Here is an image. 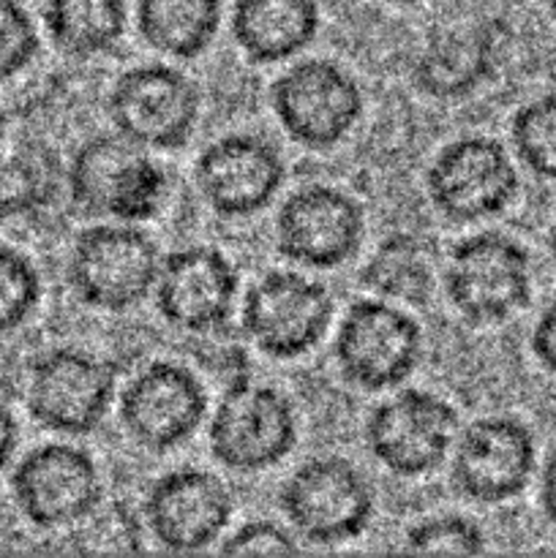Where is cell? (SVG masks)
I'll return each instance as SVG.
<instances>
[{
    "mask_svg": "<svg viewBox=\"0 0 556 558\" xmlns=\"http://www.w3.org/2000/svg\"><path fill=\"white\" fill-rule=\"evenodd\" d=\"M298 550L294 534L273 521L243 523L221 543V554L227 556H292Z\"/></svg>",
    "mask_w": 556,
    "mask_h": 558,
    "instance_id": "cell-30",
    "label": "cell"
},
{
    "mask_svg": "<svg viewBox=\"0 0 556 558\" xmlns=\"http://www.w3.org/2000/svg\"><path fill=\"white\" fill-rule=\"evenodd\" d=\"M129 25L125 0H44V27L65 58L87 60L118 47Z\"/></svg>",
    "mask_w": 556,
    "mask_h": 558,
    "instance_id": "cell-22",
    "label": "cell"
},
{
    "mask_svg": "<svg viewBox=\"0 0 556 558\" xmlns=\"http://www.w3.org/2000/svg\"><path fill=\"white\" fill-rule=\"evenodd\" d=\"M545 5H548V11H551V14L556 16V0H545Z\"/></svg>",
    "mask_w": 556,
    "mask_h": 558,
    "instance_id": "cell-37",
    "label": "cell"
},
{
    "mask_svg": "<svg viewBox=\"0 0 556 558\" xmlns=\"http://www.w3.org/2000/svg\"><path fill=\"white\" fill-rule=\"evenodd\" d=\"M65 189L82 216L140 223L161 210L167 172L147 156V147L123 134H98L71 158Z\"/></svg>",
    "mask_w": 556,
    "mask_h": 558,
    "instance_id": "cell-1",
    "label": "cell"
},
{
    "mask_svg": "<svg viewBox=\"0 0 556 558\" xmlns=\"http://www.w3.org/2000/svg\"><path fill=\"white\" fill-rule=\"evenodd\" d=\"M512 147L529 172L556 180V93L532 98L512 118Z\"/></svg>",
    "mask_w": 556,
    "mask_h": 558,
    "instance_id": "cell-26",
    "label": "cell"
},
{
    "mask_svg": "<svg viewBox=\"0 0 556 558\" xmlns=\"http://www.w3.org/2000/svg\"><path fill=\"white\" fill-rule=\"evenodd\" d=\"M458 436V412L425 390H401L365 420L371 456L396 477H423L445 463Z\"/></svg>",
    "mask_w": 556,
    "mask_h": 558,
    "instance_id": "cell-10",
    "label": "cell"
},
{
    "mask_svg": "<svg viewBox=\"0 0 556 558\" xmlns=\"http://www.w3.org/2000/svg\"><path fill=\"white\" fill-rule=\"evenodd\" d=\"M540 507L545 518L556 526V452H551L540 477Z\"/></svg>",
    "mask_w": 556,
    "mask_h": 558,
    "instance_id": "cell-33",
    "label": "cell"
},
{
    "mask_svg": "<svg viewBox=\"0 0 556 558\" xmlns=\"http://www.w3.org/2000/svg\"><path fill=\"white\" fill-rule=\"evenodd\" d=\"M3 140H5V112L0 109V147H3Z\"/></svg>",
    "mask_w": 556,
    "mask_h": 558,
    "instance_id": "cell-35",
    "label": "cell"
},
{
    "mask_svg": "<svg viewBox=\"0 0 556 558\" xmlns=\"http://www.w3.org/2000/svg\"><path fill=\"white\" fill-rule=\"evenodd\" d=\"M281 512L298 537L311 545L358 539L374 518L368 480L343 458H311L294 469L278 496Z\"/></svg>",
    "mask_w": 556,
    "mask_h": 558,
    "instance_id": "cell-5",
    "label": "cell"
},
{
    "mask_svg": "<svg viewBox=\"0 0 556 558\" xmlns=\"http://www.w3.org/2000/svg\"><path fill=\"white\" fill-rule=\"evenodd\" d=\"M532 352L545 371L556 374V298L543 308L532 330Z\"/></svg>",
    "mask_w": 556,
    "mask_h": 558,
    "instance_id": "cell-31",
    "label": "cell"
},
{
    "mask_svg": "<svg viewBox=\"0 0 556 558\" xmlns=\"http://www.w3.org/2000/svg\"><path fill=\"white\" fill-rule=\"evenodd\" d=\"M407 550L434 556H478L485 550V534L463 515H436L414 523L407 532Z\"/></svg>",
    "mask_w": 556,
    "mask_h": 558,
    "instance_id": "cell-28",
    "label": "cell"
},
{
    "mask_svg": "<svg viewBox=\"0 0 556 558\" xmlns=\"http://www.w3.org/2000/svg\"><path fill=\"white\" fill-rule=\"evenodd\" d=\"M423 332L407 311L382 298L358 300L343 314L333 357L349 385L365 392L392 390L414 374Z\"/></svg>",
    "mask_w": 556,
    "mask_h": 558,
    "instance_id": "cell-7",
    "label": "cell"
},
{
    "mask_svg": "<svg viewBox=\"0 0 556 558\" xmlns=\"http://www.w3.org/2000/svg\"><path fill=\"white\" fill-rule=\"evenodd\" d=\"M363 283L382 300L425 303L434 289V251L412 234H396L363 267Z\"/></svg>",
    "mask_w": 556,
    "mask_h": 558,
    "instance_id": "cell-24",
    "label": "cell"
},
{
    "mask_svg": "<svg viewBox=\"0 0 556 558\" xmlns=\"http://www.w3.org/2000/svg\"><path fill=\"white\" fill-rule=\"evenodd\" d=\"M390 3H398V5H412V3H420V0H390Z\"/></svg>",
    "mask_w": 556,
    "mask_h": 558,
    "instance_id": "cell-36",
    "label": "cell"
},
{
    "mask_svg": "<svg viewBox=\"0 0 556 558\" xmlns=\"http://www.w3.org/2000/svg\"><path fill=\"white\" fill-rule=\"evenodd\" d=\"M534 436L516 417H483L456 436L450 483L478 505H501L523 494L534 472Z\"/></svg>",
    "mask_w": 556,
    "mask_h": 558,
    "instance_id": "cell-15",
    "label": "cell"
},
{
    "mask_svg": "<svg viewBox=\"0 0 556 558\" xmlns=\"http://www.w3.org/2000/svg\"><path fill=\"white\" fill-rule=\"evenodd\" d=\"M548 248H551V259H554V267H556V223H554V229H551Z\"/></svg>",
    "mask_w": 556,
    "mask_h": 558,
    "instance_id": "cell-34",
    "label": "cell"
},
{
    "mask_svg": "<svg viewBox=\"0 0 556 558\" xmlns=\"http://www.w3.org/2000/svg\"><path fill=\"white\" fill-rule=\"evenodd\" d=\"M136 25L156 52L194 60L216 38L221 0H140Z\"/></svg>",
    "mask_w": 556,
    "mask_h": 558,
    "instance_id": "cell-23",
    "label": "cell"
},
{
    "mask_svg": "<svg viewBox=\"0 0 556 558\" xmlns=\"http://www.w3.org/2000/svg\"><path fill=\"white\" fill-rule=\"evenodd\" d=\"M494 33L485 27L450 31L428 41L414 63V85L425 93L447 101L472 93L494 71Z\"/></svg>",
    "mask_w": 556,
    "mask_h": 558,
    "instance_id": "cell-21",
    "label": "cell"
},
{
    "mask_svg": "<svg viewBox=\"0 0 556 558\" xmlns=\"http://www.w3.org/2000/svg\"><path fill=\"white\" fill-rule=\"evenodd\" d=\"M41 303V276L22 251L0 245V336L14 332Z\"/></svg>",
    "mask_w": 556,
    "mask_h": 558,
    "instance_id": "cell-27",
    "label": "cell"
},
{
    "mask_svg": "<svg viewBox=\"0 0 556 558\" xmlns=\"http://www.w3.org/2000/svg\"><path fill=\"white\" fill-rule=\"evenodd\" d=\"M60 161L41 145H22L0 158V221L44 210L60 189Z\"/></svg>",
    "mask_w": 556,
    "mask_h": 558,
    "instance_id": "cell-25",
    "label": "cell"
},
{
    "mask_svg": "<svg viewBox=\"0 0 556 558\" xmlns=\"http://www.w3.org/2000/svg\"><path fill=\"white\" fill-rule=\"evenodd\" d=\"M365 213L336 185H305L287 196L276 216V248L283 259L309 270H330L360 251Z\"/></svg>",
    "mask_w": 556,
    "mask_h": 558,
    "instance_id": "cell-14",
    "label": "cell"
},
{
    "mask_svg": "<svg viewBox=\"0 0 556 558\" xmlns=\"http://www.w3.org/2000/svg\"><path fill=\"white\" fill-rule=\"evenodd\" d=\"M41 52L36 22L20 0H0V82L20 76Z\"/></svg>",
    "mask_w": 556,
    "mask_h": 558,
    "instance_id": "cell-29",
    "label": "cell"
},
{
    "mask_svg": "<svg viewBox=\"0 0 556 558\" xmlns=\"http://www.w3.org/2000/svg\"><path fill=\"white\" fill-rule=\"evenodd\" d=\"M207 414L205 385L185 365L156 360L125 385L120 423L140 447L167 452L189 441Z\"/></svg>",
    "mask_w": 556,
    "mask_h": 558,
    "instance_id": "cell-16",
    "label": "cell"
},
{
    "mask_svg": "<svg viewBox=\"0 0 556 558\" xmlns=\"http://www.w3.org/2000/svg\"><path fill=\"white\" fill-rule=\"evenodd\" d=\"M322 25L316 0H238L232 38L251 63H281L303 52Z\"/></svg>",
    "mask_w": 556,
    "mask_h": 558,
    "instance_id": "cell-20",
    "label": "cell"
},
{
    "mask_svg": "<svg viewBox=\"0 0 556 558\" xmlns=\"http://www.w3.org/2000/svg\"><path fill=\"white\" fill-rule=\"evenodd\" d=\"M194 178L213 213L249 218L276 199L287 167L273 142L256 134H227L200 153Z\"/></svg>",
    "mask_w": 556,
    "mask_h": 558,
    "instance_id": "cell-19",
    "label": "cell"
},
{
    "mask_svg": "<svg viewBox=\"0 0 556 558\" xmlns=\"http://www.w3.org/2000/svg\"><path fill=\"white\" fill-rule=\"evenodd\" d=\"M436 210L456 223L494 218L512 205L518 172L505 145L491 136H461L436 153L425 174Z\"/></svg>",
    "mask_w": 556,
    "mask_h": 558,
    "instance_id": "cell-11",
    "label": "cell"
},
{
    "mask_svg": "<svg viewBox=\"0 0 556 558\" xmlns=\"http://www.w3.org/2000/svg\"><path fill=\"white\" fill-rule=\"evenodd\" d=\"M109 118L118 134L147 150H178L200 120V90L167 63L134 65L109 90Z\"/></svg>",
    "mask_w": 556,
    "mask_h": 558,
    "instance_id": "cell-9",
    "label": "cell"
},
{
    "mask_svg": "<svg viewBox=\"0 0 556 558\" xmlns=\"http://www.w3.org/2000/svg\"><path fill=\"white\" fill-rule=\"evenodd\" d=\"M445 292L452 308L472 325L507 322L532 298L527 248L501 232L469 234L450 251Z\"/></svg>",
    "mask_w": 556,
    "mask_h": 558,
    "instance_id": "cell-2",
    "label": "cell"
},
{
    "mask_svg": "<svg viewBox=\"0 0 556 558\" xmlns=\"http://www.w3.org/2000/svg\"><path fill=\"white\" fill-rule=\"evenodd\" d=\"M114 385V371L104 360L80 349H52L27 376V412L55 434H93L112 407Z\"/></svg>",
    "mask_w": 556,
    "mask_h": 558,
    "instance_id": "cell-12",
    "label": "cell"
},
{
    "mask_svg": "<svg viewBox=\"0 0 556 558\" xmlns=\"http://www.w3.org/2000/svg\"><path fill=\"white\" fill-rule=\"evenodd\" d=\"M270 104L289 140L309 150H330L363 118V87L343 65L309 58L283 71L270 87Z\"/></svg>",
    "mask_w": 556,
    "mask_h": 558,
    "instance_id": "cell-6",
    "label": "cell"
},
{
    "mask_svg": "<svg viewBox=\"0 0 556 558\" xmlns=\"http://www.w3.org/2000/svg\"><path fill=\"white\" fill-rule=\"evenodd\" d=\"M11 496L31 526L63 529L87 521L104 501L101 474L82 447L44 445L11 474Z\"/></svg>",
    "mask_w": 556,
    "mask_h": 558,
    "instance_id": "cell-13",
    "label": "cell"
},
{
    "mask_svg": "<svg viewBox=\"0 0 556 558\" xmlns=\"http://www.w3.org/2000/svg\"><path fill=\"white\" fill-rule=\"evenodd\" d=\"M16 447H20V425L16 417L11 414V409L5 403H0V472L11 466L16 456Z\"/></svg>",
    "mask_w": 556,
    "mask_h": 558,
    "instance_id": "cell-32",
    "label": "cell"
},
{
    "mask_svg": "<svg viewBox=\"0 0 556 558\" xmlns=\"http://www.w3.org/2000/svg\"><path fill=\"white\" fill-rule=\"evenodd\" d=\"M298 445V412L281 390L238 379L210 420V452L223 469L256 474L273 469Z\"/></svg>",
    "mask_w": 556,
    "mask_h": 558,
    "instance_id": "cell-3",
    "label": "cell"
},
{
    "mask_svg": "<svg viewBox=\"0 0 556 558\" xmlns=\"http://www.w3.org/2000/svg\"><path fill=\"white\" fill-rule=\"evenodd\" d=\"M234 499L227 483L205 469H174L150 485L145 518L153 539L172 554L210 548L232 521Z\"/></svg>",
    "mask_w": 556,
    "mask_h": 558,
    "instance_id": "cell-18",
    "label": "cell"
},
{
    "mask_svg": "<svg viewBox=\"0 0 556 558\" xmlns=\"http://www.w3.org/2000/svg\"><path fill=\"white\" fill-rule=\"evenodd\" d=\"M333 314L336 305L325 283L292 270H273L245 292L240 322L265 357L294 360L327 336Z\"/></svg>",
    "mask_w": 556,
    "mask_h": 558,
    "instance_id": "cell-8",
    "label": "cell"
},
{
    "mask_svg": "<svg viewBox=\"0 0 556 558\" xmlns=\"http://www.w3.org/2000/svg\"><path fill=\"white\" fill-rule=\"evenodd\" d=\"M161 256L134 223H101L74 240L69 283L76 298L98 311H129L156 289Z\"/></svg>",
    "mask_w": 556,
    "mask_h": 558,
    "instance_id": "cell-4",
    "label": "cell"
},
{
    "mask_svg": "<svg viewBox=\"0 0 556 558\" xmlns=\"http://www.w3.org/2000/svg\"><path fill=\"white\" fill-rule=\"evenodd\" d=\"M238 267L213 245H185L161 262L156 308L174 330L207 336L223 330L238 300Z\"/></svg>",
    "mask_w": 556,
    "mask_h": 558,
    "instance_id": "cell-17",
    "label": "cell"
}]
</instances>
